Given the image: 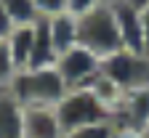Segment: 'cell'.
Here are the masks:
<instances>
[{
	"mask_svg": "<svg viewBox=\"0 0 149 138\" xmlns=\"http://www.w3.org/2000/svg\"><path fill=\"white\" fill-rule=\"evenodd\" d=\"M22 106H56L69 90L56 67L45 69H19L8 88Z\"/></svg>",
	"mask_w": 149,
	"mask_h": 138,
	"instance_id": "obj_1",
	"label": "cell"
},
{
	"mask_svg": "<svg viewBox=\"0 0 149 138\" xmlns=\"http://www.w3.org/2000/svg\"><path fill=\"white\" fill-rule=\"evenodd\" d=\"M0 3H3V8L8 11L11 21L16 27L40 21V13H37V8H35V0H0Z\"/></svg>",
	"mask_w": 149,
	"mask_h": 138,
	"instance_id": "obj_12",
	"label": "cell"
},
{
	"mask_svg": "<svg viewBox=\"0 0 149 138\" xmlns=\"http://www.w3.org/2000/svg\"><path fill=\"white\" fill-rule=\"evenodd\" d=\"M53 109H56V117H59V125H61L64 133L80 130V128H91V125L112 122V109L93 93V88L67 90L64 98Z\"/></svg>",
	"mask_w": 149,
	"mask_h": 138,
	"instance_id": "obj_2",
	"label": "cell"
},
{
	"mask_svg": "<svg viewBox=\"0 0 149 138\" xmlns=\"http://www.w3.org/2000/svg\"><path fill=\"white\" fill-rule=\"evenodd\" d=\"M99 3H104V0H67V11L74 13V16H83L91 8H96Z\"/></svg>",
	"mask_w": 149,
	"mask_h": 138,
	"instance_id": "obj_16",
	"label": "cell"
},
{
	"mask_svg": "<svg viewBox=\"0 0 149 138\" xmlns=\"http://www.w3.org/2000/svg\"><path fill=\"white\" fill-rule=\"evenodd\" d=\"M146 135H149V125H146Z\"/></svg>",
	"mask_w": 149,
	"mask_h": 138,
	"instance_id": "obj_19",
	"label": "cell"
},
{
	"mask_svg": "<svg viewBox=\"0 0 149 138\" xmlns=\"http://www.w3.org/2000/svg\"><path fill=\"white\" fill-rule=\"evenodd\" d=\"M101 74L123 93L149 85V56L120 48L101 58Z\"/></svg>",
	"mask_w": 149,
	"mask_h": 138,
	"instance_id": "obj_4",
	"label": "cell"
},
{
	"mask_svg": "<svg viewBox=\"0 0 149 138\" xmlns=\"http://www.w3.org/2000/svg\"><path fill=\"white\" fill-rule=\"evenodd\" d=\"M141 29H144V37H146V51H149V6L141 8Z\"/></svg>",
	"mask_w": 149,
	"mask_h": 138,
	"instance_id": "obj_18",
	"label": "cell"
},
{
	"mask_svg": "<svg viewBox=\"0 0 149 138\" xmlns=\"http://www.w3.org/2000/svg\"><path fill=\"white\" fill-rule=\"evenodd\" d=\"M112 13H115V21L120 29V40L123 48L128 51H136V53H146V37L141 29V11L133 8L125 0H112Z\"/></svg>",
	"mask_w": 149,
	"mask_h": 138,
	"instance_id": "obj_7",
	"label": "cell"
},
{
	"mask_svg": "<svg viewBox=\"0 0 149 138\" xmlns=\"http://www.w3.org/2000/svg\"><path fill=\"white\" fill-rule=\"evenodd\" d=\"M146 138H149V135H146Z\"/></svg>",
	"mask_w": 149,
	"mask_h": 138,
	"instance_id": "obj_22",
	"label": "cell"
},
{
	"mask_svg": "<svg viewBox=\"0 0 149 138\" xmlns=\"http://www.w3.org/2000/svg\"><path fill=\"white\" fill-rule=\"evenodd\" d=\"M16 74H19V67L11 56V48L6 40H0V90H8Z\"/></svg>",
	"mask_w": 149,
	"mask_h": 138,
	"instance_id": "obj_13",
	"label": "cell"
},
{
	"mask_svg": "<svg viewBox=\"0 0 149 138\" xmlns=\"http://www.w3.org/2000/svg\"><path fill=\"white\" fill-rule=\"evenodd\" d=\"M56 69H59L61 80H64V85L69 90L91 88L101 74V58L93 51H88V48H83L77 43V45H72L69 51H64L56 58Z\"/></svg>",
	"mask_w": 149,
	"mask_h": 138,
	"instance_id": "obj_5",
	"label": "cell"
},
{
	"mask_svg": "<svg viewBox=\"0 0 149 138\" xmlns=\"http://www.w3.org/2000/svg\"><path fill=\"white\" fill-rule=\"evenodd\" d=\"M104 3H112V0H104Z\"/></svg>",
	"mask_w": 149,
	"mask_h": 138,
	"instance_id": "obj_20",
	"label": "cell"
},
{
	"mask_svg": "<svg viewBox=\"0 0 149 138\" xmlns=\"http://www.w3.org/2000/svg\"><path fill=\"white\" fill-rule=\"evenodd\" d=\"M112 135H115L112 122H104V125H91V128H80V130H69L61 138H112Z\"/></svg>",
	"mask_w": 149,
	"mask_h": 138,
	"instance_id": "obj_14",
	"label": "cell"
},
{
	"mask_svg": "<svg viewBox=\"0 0 149 138\" xmlns=\"http://www.w3.org/2000/svg\"><path fill=\"white\" fill-rule=\"evenodd\" d=\"M77 43L83 48L93 51L99 58H107L109 53L123 48L120 29H117V21H115V13H112L109 3H99L88 13L77 16Z\"/></svg>",
	"mask_w": 149,
	"mask_h": 138,
	"instance_id": "obj_3",
	"label": "cell"
},
{
	"mask_svg": "<svg viewBox=\"0 0 149 138\" xmlns=\"http://www.w3.org/2000/svg\"><path fill=\"white\" fill-rule=\"evenodd\" d=\"M64 130L59 125L53 106H24V138H61Z\"/></svg>",
	"mask_w": 149,
	"mask_h": 138,
	"instance_id": "obj_8",
	"label": "cell"
},
{
	"mask_svg": "<svg viewBox=\"0 0 149 138\" xmlns=\"http://www.w3.org/2000/svg\"><path fill=\"white\" fill-rule=\"evenodd\" d=\"M35 8L40 19H53L59 13H67V0H35Z\"/></svg>",
	"mask_w": 149,
	"mask_h": 138,
	"instance_id": "obj_15",
	"label": "cell"
},
{
	"mask_svg": "<svg viewBox=\"0 0 149 138\" xmlns=\"http://www.w3.org/2000/svg\"><path fill=\"white\" fill-rule=\"evenodd\" d=\"M0 138H24V106L11 90H0Z\"/></svg>",
	"mask_w": 149,
	"mask_h": 138,
	"instance_id": "obj_9",
	"label": "cell"
},
{
	"mask_svg": "<svg viewBox=\"0 0 149 138\" xmlns=\"http://www.w3.org/2000/svg\"><path fill=\"white\" fill-rule=\"evenodd\" d=\"M149 125V85L123 93L120 104L112 109V128L117 133H144Z\"/></svg>",
	"mask_w": 149,
	"mask_h": 138,
	"instance_id": "obj_6",
	"label": "cell"
},
{
	"mask_svg": "<svg viewBox=\"0 0 149 138\" xmlns=\"http://www.w3.org/2000/svg\"><path fill=\"white\" fill-rule=\"evenodd\" d=\"M48 32H51L56 53L61 56L72 45H77V16L67 11V13H59V16L48 19Z\"/></svg>",
	"mask_w": 149,
	"mask_h": 138,
	"instance_id": "obj_10",
	"label": "cell"
},
{
	"mask_svg": "<svg viewBox=\"0 0 149 138\" xmlns=\"http://www.w3.org/2000/svg\"><path fill=\"white\" fill-rule=\"evenodd\" d=\"M16 24L11 21V16H8V11L3 8V3H0V40H6V37L11 35V29H13Z\"/></svg>",
	"mask_w": 149,
	"mask_h": 138,
	"instance_id": "obj_17",
	"label": "cell"
},
{
	"mask_svg": "<svg viewBox=\"0 0 149 138\" xmlns=\"http://www.w3.org/2000/svg\"><path fill=\"white\" fill-rule=\"evenodd\" d=\"M146 56H149V51H146Z\"/></svg>",
	"mask_w": 149,
	"mask_h": 138,
	"instance_id": "obj_21",
	"label": "cell"
},
{
	"mask_svg": "<svg viewBox=\"0 0 149 138\" xmlns=\"http://www.w3.org/2000/svg\"><path fill=\"white\" fill-rule=\"evenodd\" d=\"M37 24V21H35ZM35 24H22V27H13L11 35L6 37V43L11 48V56L19 69H24L29 64V56H32V43H35Z\"/></svg>",
	"mask_w": 149,
	"mask_h": 138,
	"instance_id": "obj_11",
	"label": "cell"
}]
</instances>
